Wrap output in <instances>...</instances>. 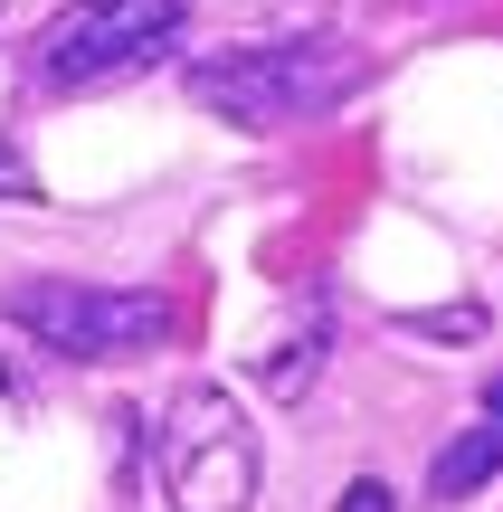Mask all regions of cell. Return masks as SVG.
Returning a JSON list of instances; mask_svg holds the SVG:
<instances>
[{"mask_svg":"<svg viewBox=\"0 0 503 512\" xmlns=\"http://www.w3.org/2000/svg\"><path fill=\"white\" fill-rule=\"evenodd\" d=\"M361 86V57L342 38H276V48H219L190 67V105L228 114L247 133H295L314 114H333Z\"/></svg>","mask_w":503,"mask_h":512,"instance_id":"cell-1","label":"cell"},{"mask_svg":"<svg viewBox=\"0 0 503 512\" xmlns=\"http://www.w3.org/2000/svg\"><path fill=\"white\" fill-rule=\"evenodd\" d=\"M152 465H162V494H171V512H257V484H266L257 427H247V408L228 399L219 380L171 389Z\"/></svg>","mask_w":503,"mask_h":512,"instance_id":"cell-2","label":"cell"},{"mask_svg":"<svg viewBox=\"0 0 503 512\" xmlns=\"http://www.w3.org/2000/svg\"><path fill=\"white\" fill-rule=\"evenodd\" d=\"M0 313L57 361H114V351L171 342V294L152 285H57V275H38V285L0 294Z\"/></svg>","mask_w":503,"mask_h":512,"instance_id":"cell-3","label":"cell"},{"mask_svg":"<svg viewBox=\"0 0 503 512\" xmlns=\"http://www.w3.org/2000/svg\"><path fill=\"white\" fill-rule=\"evenodd\" d=\"M190 10L200 0H67L38 29L29 67H38V86H114V76L152 67L190 29Z\"/></svg>","mask_w":503,"mask_h":512,"instance_id":"cell-4","label":"cell"},{"mask_svg":"<svg viewBox=\"0 0 503 512\" xmlns=\"http://www.w3.org/2000/svg\"><path fill=\"white\" fill-rule=\"evenodd\" d=\"M494 475H503V418H485V427H466V437L437 446L428 494H437V503H466V494H485Z\"/></svg>","mask_w":503,"mask_h":512,"instance_id":"cell-5","label":"cell"},{"mask_svg":"<svg viewBox=\"0 0 503 512\" xmlns=\"http://www.w3.org/2000/svg\"><path fill=\"white\" fill-rule=\"evenodd\" d=\"M314 380H323V323H314V332H285V342H266V351H257V389H266V399L295 408Z\"/></svg>","mask_w":503,"mask_h":512,"instance_id":"cell-6","label":"cell"},{"mask_svg":"<svg viewBox=\"0 0 503 512\" xmlns=\"http://www.w3.org/2000/svg\"><path fill=\"white\" fill-rule=\"evenodd\" d=\"M485 323H494L485 304H428V313H409L418 342H485Z\"/></svg>","mask_w":503,"mask_h":512,"instance_id":"cell-7","label":"cell"},{"mask_svg":"<svg viewBox=\"0 0 503 512\" xmlns=\"http://www.w3.org/2000/svg\"><path fill=\"white\" fill-rule=\"evenodd\" d=\"M333 512H399V494H390L380 475H352V484H342V503H333Z\"/></svg>","mask_w":503,"mask_h":512,"instance_id":"cell-8","label":"cell"},{"mask_svg":"<svg viewBox=\"0 0 503 512\" xmlns=\"http://www.w3.org/2000/svg\"><path fill=\"white\" fill-rule=\"evenodd\" d=\"M0 190H10V200H38V181H29V162H19V152H0Z\"/></svg>","mask_w":503,"mask_h":512,"instance_id":"cell-9","label":"cell"},{"mask_svg":"<svg viewBox=\"0 0 503 512\" xmlns=\"http://www.w3.org/2000/svg\"><path fill=\"white\" fill-rule=\"evenodd\" d=\"M485 418H503V380H494V389H485Z\"/></svg>","mask_w":503,"mask_h":512,"instance_id":"cell-10","label":"cell"},{"mask_svg":"<svg viewBox=\"0 0 503 512\" xmlns=\"http://www.w3.org/2000/svg\"><path fill=\"white\" fill-rule=\"evenodd\" d=\"M0 389H10V370H0Z\"/></svg>","mask_w":503,"mask_h":512,"instance_id":"cell-11","label":"cell"},{"mask_svg":"<svg viewBox=\"0 0 503 512\" xmlns=\"http://www.w3.org/2000/svg\"><path fill=\"white\" fill-rule=\"evenodd\" d=\"M0 10H10V0H0Z\"/></svg>","mask_w":503,"mask_h":512,"instance_id":"cell-12","label":"cell"}]
</instances>
